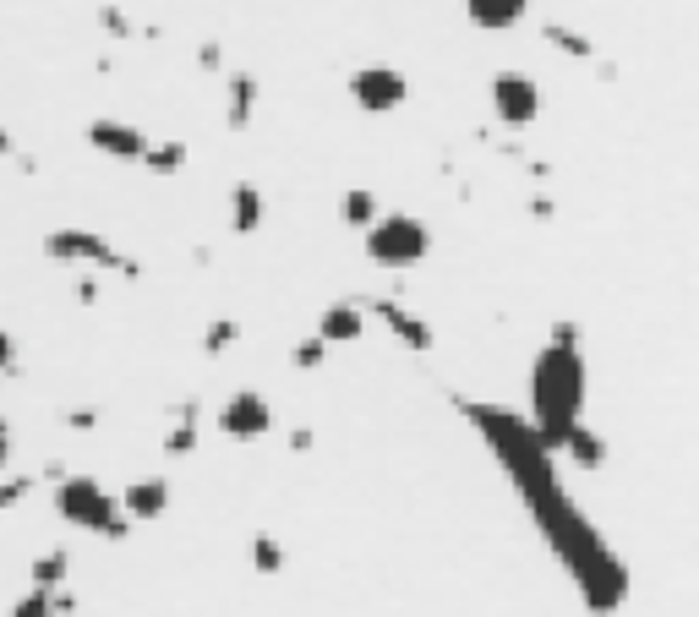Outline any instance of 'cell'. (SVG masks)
Wrapping results in <instances>:
<instances>
[{
    "mask_svg": "<svg viewBox=\"0 0 699 617\" xmlns=\"http://www.w3.org/2000/svg\"><path fill=\"white\" fill-rule=\"evenodd\" d=\"M28 492H33V475H11V481H0V508H17Z\"/></svg>",
    "mask_w": 699,
    "mask_h": 617,
    "instance_id": "d4e9b609",
    "label": "cell"
},
{
    "mask_svg": "<svg viewBox=\"0 0 699 617\" xmlns=\"http://www.w3.org/2000/svg\"><path fill=\"white\" fill-rule=\"evenodd\" d=\"M77 296H83V307H94V301H99V285H94V279H83V285H77Z\"/></svg>",
    "mask_w": 699,
    "mask_h": 617,
    "instance_id": "f1b7e54d",
    "label": "cell"
},
{
    "mask_svg": "<svg viewBox=\"0 0 699 617\" xmlns=\"http://www.w3.org/2000/svg\"><path fill=\"white\" fill-rule=\"evenodd\" d=\"M0 158H17V137H11L6 126H0Z\"/></svg>",
    "mask_w": 699,
    "mask_h": 617,
    "instance_id": "f546056e",
    "label": "cell"
},
{
    "mask_svg": "<svg viewBox=\"0 0 699 617\" xmlns=\"http://www.w3.org/2000/svg\"><path fill=\"white\" fill-rule=\"evenodd\" d=\"M121 508H127V519H159V514L170 508V481H159V475L132 481V486L121 492Z\"/></svg>",
    "mask_w": 699,
    "mask_h": 617,
    "instance_id": "30bf717a",
    "label": "cell"
},
{
    "mask_svg": "<svg viewBox=\"0 0 699 617\" xmlns=\"http://www.w3.org/2000/svg\"><path fill=\"white\" fill-rule=\"evenodd\" d=\"M197 60H203L208 71H219V66H225V49H219V44H203V49H197Z\"/></svg>",
    "mask_w": 699,
    "mask_h": 617,
    "instance_id": "83f0119b",
    "label": "cell"
},
{
    "mask_svg": "<svg viewBox=\"0 0 699 617\" xmlns=\"http://www.w3.org/2000/svg\"><path fill=\"white\" fill-rule=\"evenodd\" d=\"M531 405H536V432L547 443V454H558L568 443V432L579 427V410H585V361L574 344H547L536 355V372H531Z\"/></svg>",
    "mask_w": 699,
    "mask_h": 617,
    "instance_id": "6da1fadb",
    "label": "cell"
},
{
    "mask_svg": "<svg viewBox=\"0 0 699 617\" xmlns=\"http://www.w3.org/2000/svg\"><path fill=\"white\" fill-rule=\"evenodd\" d=\"M88 148L105 158H121V164H138L148 154V137H142V126H127V121H94L88 126Z\"/></svg>",
    "mask_w": 699,
    "mask_h": 617,
    "instance_id": "ba28073f",
    "label": "cell"
},
{
    "mask_svg": "<svg viewBox=\"0 0 699 617\" xmlns=\"http://www.w3.org/2000/svg\"><path fill=\"white\" fill-rule=\"evenodd\" d=\"M547 38H553L558 49H568V55H579V60H590V55H596V44H590L585 33H574V27H558V22L547 27Z\"/></svg>",
    "mask_w": 699,
    "mask_h": 617,
    "instance_id": "ffe728a7",
    "label": "cell"
},
{
    "mask_svg": "<svg viewBox=\"0 0 699 617\" xmlns=\"http://www.w3.org/2000/svg\"><path fill=\"white\" fill-rule=\"evenodd\" d=\"M236 333H241V322H230V317H225V322H214V328L203 333V350H208V355H219V350H230V344H236Z\"/></svg>",
    "mask_w": 699,
    "mask_h": 617,
    "instance_id": "603a6c76",
    "label": "cell"
},
{
    "mask_svg": "<svg viewBox=\"0 0 699 617\" xmlns=\"http://www.w3.org/2000/svg\"><path fill=\"white\" fill-rule=\"evenodd\" d=\"M361 333H367V317H361V307H350V301H334V307L323 311V322H317V339L323 344H350Z\"/></svg>",
    "mask_w": 699,
    "mask_h": 617,
    "instance_id": "7c38bea8",
    "label": "cell"
},
{
    "mask_svg": "<svg viewBox=\"0 0 699 617\" xmlns=\"http://www.w3.org/2000/svg\"><path fill=\"white\" fill-rule=\"evenodd\" d=\"M66 574H72V558H66V552H39V563H33V585L55 591V585H66Z\"/></svg>",
    "mask_w": 699,
    "mask_h": 617,
    "instance_id": "ac0fdd59",
    "label": "cell"
},
{
    "mask_svg": "<svg viewBox=\"0 0 699 617\" xmlns=\"http://www.w3.org/2000/svg\"><path fill=\"white\" fill-rule=\"evenodd\" d=\"M339 219H345V224H356V230H367V224L378 219V197H372L367 186L345 191V197H339Z\"/></svg>",
    "mask_w": 699,
    "mask_h": 617,
    "instance_id": "e0dca14e",
    "label": "cell"
},
{
    "mask_svg": "<svg viewBox=\"0 0 699 617\" xmlns=\"http://www.w3.org/2000/svg\"><path fill=\"white\" fill-rule=\"evenodd\" d=\"M531 11V0H465V16L476 27H514Z\"/></svg>",
    "mask_w": 699,
    "mask_h": 617,
    "instance_id": "5bb4252c",
    "label": "cell"
},
{
    "mask_svg": "<svg viewBox=\"0 0 699 617\" xmlns=\"http://www.w3.org/2000/svg\"><path fill=\"white\" fill-rule=\"evenodd\" d=\"M6 460H11V432H6V421H0V470H6Z\"/></svg>",
    "mask_w": 699,
    "mask_h": 617,
    "instance_id": "4dcf8cb0",
    "label": "cell"
},
{
    "mask_svg": "<svg viewBox=\"0 0 699 617\" xmlns=\"http://www.w3.org/2000/svg\"><path fill=\"white\" fill-rule=\"evenodd\" d=\"M55 508H61L66 525L94 530V536H110V541H121V536L132 530L121 497H110L94 475H61V486H55Z\"/></svg>",
    "mask_w": 699,
    "mask_h": 617,
    "instance_id": "7a4b0ae2",
    "label": "cell"
},
{
    "mask_svg": "<svg viewBox=\"0 0 699 617\" xmlns=\"http://www.w3.org/2000/svg\"><path fill=\"white\" fill-rule=\"evenodd\" d=\"M44 257L61 263V268H105V274H127V279L142 274L127 252H116L105 235H94V230H83V224L50 230V235H44Z\"/></svg>",
    "mask_w": 699,
    "mask_h": 617,
    "instance_id": "3957f363",
    "label": "cell"
},
{
    "mask_svg": "<svg viewBox=\"0 0 699 617\" xmlns=\"http://www.w3.org/2000/svg\"><path fill=\"white\" fill-rule=\"evenodd\" d=\"M323 339H306V344H295V366H323Z\"/></svg>",
    "mask_w": 699,
    "mask_h": 617,
    "instance_id": "4316f807",
    "label": "cell"
},
{
    "mask_svg": "<svg viewBox=\"0 0 699 617\" xmlns=\"http://www.w3.org/2000/svg\"><path fill=\"white\" fill-rule=\"evenodd\" d=\"M197 449V432H192V421H181L170 438H164V454H192Z\"/></svg>",
    "mask_w": 699,
    "mask_h": 617,
    "instance_id": "484cf974",
    "label": "cell"
},
{
    "mask_svg": "<svg viewBox=\"0 0 699 617\" xmlns=\"http://www.w3.org/2000/svg\"><path fill=\"white\" fill-rule=\"evenodd\" d=\"M252 558H258L263 574H280L284 569V547L274 541V536H258V541H252Z\"/></svg>",
    "mask_w": 699,
    "mask_h": 617,
    "instance_id": "7402d4cb",
    "label": "cell"
},
{
    "mask_svg": "<svg viewBox=\"0 0 699 617\" xmlns=\"http://www.w3.org/2000/svg\"><path fill=\"white\" fill-rule=\"evenodd\" d=\"M94 16H99V27H105L110 38H132V33H138V22H132V16H127L121 5H99Z\"/></svg>",
    "mask_w": 699,
    "mask_h": 617,
    "instance_id": "44dd1931",
    "label": "cell"
},
{
    "mask_svg": "<svg viewBox=\"0 0 699 617\" xmlns=\"http://www.w3.org/2000/svg\"><path fill=\"white\" fill-rule=\"evenodd\" d=\"M426 252H432V235L416 213H383L367 224V257L378 268H416Z\"/></svg>",
    "mask_w": 699,
    "mask_h": 617,
    "instance_id": "277c9868",
    "label": "cell"
},
{
    "mask_svg": "<svg viewBox=\"0 0 699 617\" xmlns=\"http://www.w3.org/2000/svg\"><path fill=\"white\" fill-rule=\"evenodd\" d=\"M350 99L367 110V115H383V110H400L411 99V77L400 66H361L350 71Z\"/></svg>",
    "mask_w": 699,
    "mask_h": 617,
    "instance_id": "5b68a950",
    "label": "cell"
},
{
    "mask_svg": "<svg viewBox=\"0 0 699 617\" xmlns=\"http://www.w3.org/2000/svg\"><path fill=\"white\" fill-rule=\"evenodd\" d=\"M269 427H274V410H269V399H263L258 388L230 394V405L219 410V432L236 438V443H252V438H263Z\"/></svg>",
    "mask_w": 699,
    "mask_h": 617,
    "instance_id": "52a82bcc",
    "label": "cell"
},
{
    "mask_svg": "<svg viewBox=\"0 0 699 617\" xmlns=\"http://www.w3.org/2000/svg\"><path fill=\"white\" fill-rule=\"evenodd\" d=\"M492 110H498V121L503 126H531L536 115H542V88H536V77L531 71H498L492 77Z\"/></svg>",
    "mask_w": 699,
    "mask_h": 617,
    "instance_id": "8992f818",
    "label": "cell"
},
{
    "mask_svg": "<svg viewBox=\"0 0 699 617\" xmlns=\"http://www.w3.org/2000/svg\"><path fill=\"white\" fill-rule=\"evenodd\" d=\"M263 191L252 186V180H236V191H230V224H236V235H252L258 224H263Z\"/></svg>",
    "mask_w": 699,
    "mask_h": 617,
    "instance_id": "4fadbf2b",
    "label": "cell"
},
{
    "mask_svg": "<svg viewBox=\"0 0 699 617\" xmlns=\"http://www.w3.org/2000/svg\"><path fill=\"white\" fill-rule=\"evenodd\" d=\"M378 317H383L394 333H405V339H411V350H426V344H432V328H426V322H416L411 311H400V307H389V301H378Z\"/></svg>",
    "mask_w": 699,
    "mask_h": 617,
    "instance_id": "2e32d148",
    "label": "cell"
},
{
    "mask_svg": "<svg viewBox=\"0 0 699 617\" xmlns=\"http://www.w3.org/2000/svg\"><path fill=\"white\" fill-rule=\"evenodd\" d=\"M72 613H77V596H72L66 585H55V591L33 585V591L17 596V607H11V617H72Z\"/></svg>",
    "mask_w": 699,
    "mask_h": 617,
    "instance_id": "8fae6325",
    "label": "cell"
},
{
    "mask_svg": "<svg viewBox=\"0 0 699 617\" xmlns=\"http://www.w3.org/2000/svg\"><path fill=\"white\" fill-rule=\"evenodd\" d=\"M142 169H153V175H175V169H186V143H148V154L138 158Z\"/></svg>",
    "mask_w": 699,
    "mask_h": 617,
    "instance_id": "9a60e30c",
    "label": "cell"
},
{
    "mask_svg": "<svg viewBox=\"0 0 699 617\" xmlns=\"http://www.w3.org/2000/svg\"><path fill=\"white\" fill-rule=\"evenodd\" d=\"M252 115H258V77L252 71H230V82H225V126L247 132Z\"/></svg>",
    "mask_w": 699,
    "mask_h": 617,
    "instance_id": "9c48e42d",
    "label": "cell"
},
{
    "mask_svg": "<svg viewBox=\"0 0 699 617\" xmlns=\"http://www.w3.org/2000/svg\"><path fill=\"white\" fill-rule=\"evenodd\" d=\"M17 372H22V344L0 328V377H17Z\"/></svg>",
    "mask_w": 699,
    "mask_h": 617,
    "instance_id": "cb8c5ba5",
    "label": "cell"
},
{
    "mask_svg": "<svg viewBox=\"0 0 699 617\" xmlns=\"http://www.w3.org/2000/svg\"><path fill=\"white\" fill-rule=\"evenodd\" d=\"M563 449H568V454H574V460H579V464H601V460H607V449H601V438H596V432H585V427H574Z\"/></svg>",
    "mask_w": 699,
    "mask_h": 617,
    "instance_id": "d6986e66",
    "label": "cell"
}]
</instances>
